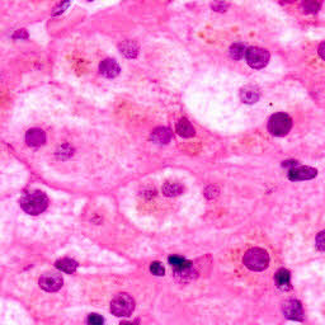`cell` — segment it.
I'll list each match as a JSON object with an SVG mask.
<instances>
[{"mask_svg": "<svg viewBox=\"0 0 325 325\" xmlns=\"http://www.w3.org/2000/svg\"><path fill=\"white\" fill-rule=\"evenodd\" d=\"M47 196L41 190H33V192L27 193L20 200V207L29 215H40L47 208Z\"/></svg>", "mask_w": 325, "mask_h": 325, "instance_id": "obj_1", "label": "cell"}, {"mask_svg": "<svg viewBox=\"0 0 325 325\" xmlns=\"http://www.w3.org/2000/svg\"><path fill=\"white\" fill-rule=\"evenodd\" d=\"M244 264L251 271H263L269 264V255L261 248L249 249L244 255Z\"/></svg>", "mask_w": 325, "mask_h": 325, "instance_id": "obj_2", "label": "cell"}, {"mask_svg": "<svg viewBox=\"0 0 325 325\" xmlns=\"http://www.w3.org/2000/svg\"><path fill=\"white\" fill-rule=\"evenodd\" d=\"M135 309V301L129 295L118 294L111 301V311L116 316H128Z\"/></svg>", "mask_w": 325, "mask_h": 325, "instance_id": "obj_3", "label": "cell"}, {"mask_svg": "<svg viewBox=\"0 0 325 325\" xmlns=\"http://www.w3.org/2000/svg\"><path fill=\"white\" fill-rule=\"evenodd\" d=\"M292 121L288 114L276 113L269 118L268 129L274 136H284L291 129Z\"/></svg>", "mask_w": 325, "mask_h": 325, "instance_id": "obj_4", "label": "cell"}, {"mask_svg": "<svg viewBox=\"0 0 325 325\" xmlns=\"http://www.w3.org/2000/svg\"><path fill=\"white\" fill-rule=\"evenodd\" d=\"M245 57L249 66H251L253 69H262L268 63L269 53L268 51L263 50V48L250 47L248 48V52H246Z\"/></svg>", "mask_w": 325, "mask_h": 325, "instance_id": "obj_5", "label": "cell"}, {"mask_svg": "<svg viewBox=\"0 0 325 325\" xmlns=\"http://www.w3.org/2000/svg\"><path fill=\"white\" fill-rule=\"evenodd\" d=\"M40 286L47 292H56L62 287V278L56 272H47L40 278Z\"/></svg>", "mask_w": 325, "mask_h": 325, "instance_id": "obj_6", "label": "cell"}, {"mask_svg": "<svg viewBox=\"0 0 325 325\" xmlns=\"http://www.w3.org/2000/svg\"><path fill=\"white\" fill-rule=\"evenodd\" d=\"M283 314L287 319L300 320L304 319V310H302L301 304L297 300H288L283 304Z\"/></svg>", "mask_w": 325, "mask_h": 325, "instance_id": "obj_7", "label": "cell"}, {"mask_svg": "<svg viewBox=\"0 0 325 325\" xmlns=\"http://www.w3.org/2000/svg\"><path fill=\"white\" fill-rule=\"evenodd\" d=\"M317 170L311 167H295L289 170L288 178L291 180H307L316 177Z\"/></svg>", "mask_w": 325, "mask_h": 325, "instance_id": "obj_8", "label": "cell"}, {"mask_svg": "<svg viewBox=\"0 0 325 325\" xmlns=\"http://www.w3.org/2000/svg\"><path fill=\"white\" fill-rule=\"evenodd\" d=\"M46 141V135L42 129L33 128L30 131L27 132L25 135V142H27L28 146L30 147H38L41 145L45 144Z\"/></svg>", "mask_w": 325, "mask_h": 325, "instance_id": "obj_9", "label": "cell"}, {"mask_svg": "<svg viewBox=\"0 0 325 325\" xmlns=\"http://www.w3.org/2000/svg\"><path fill=\"white\" fill-rule=\"evenodd\" d=\"M99 70L103 74L106 78H116L119 74V66L114 60L107 58V60L102 61L99 65Z\"/></svg>", "mask_w": 325, "mask_h": 325, "instance_id": "obj_10", "label": "cell"}, {"mask_svg": "<svg viewBox=\"0 0 325 325\" xmlns=\"http://www.w3.org/2000/svg\"><path fill=\"white\" fill-rule=\"evenodd\" d=\"M170 139H172V132L167 127H159L151 134V140L157 144H168Z\"/></svg>", "mask_w": 325, "mask_h": 325, "instance_id": "obj_11", "label": "cell"}, {"mask_svg": "<svg viewBox=\"0 0 325 325\" xmlns=\"http://www.w3.org/2000/svg\"><path fill=\"white\" fill-rule=\"evenodd\" d=\"M177 134L179 135V136L188 139V137L194 136V128H193V126L190 124V122L188 121V119L182 118L177 123Z\"/></svg>", "mask_w": 325, "mask_h": 325, "instance_id": "obj_12", "label": "cell"}, {"mask_svg": "<svg viewBox=\"0 0 325 325\" xmlns=\"http://www.w3.org/2000/svg\"><path fill=\"white\" fill-rule=\"evenodd\" d=\"M119 51L128 58L136 57L137 52H139V46L134 41H124L119 45Z\"/></svg>", "mask_w": 325, "mask_h": 325, "instance_id": "obj_13", "label": "cell"}, {"mask_svg": "<svg viewBox=\"0 0 325 325\" xmlns=\"http://www.w3.org/2000/svg\"><path fill=\"white\" fill-rule=\"evenodd\" d=\"M240 96L241 101L245 102V103L248 104H251L259 99V91L258 89L254 88V86H245V88L241 90Z\"/></svg>", "mask_w": 325, "mask_h": 325, "instance_id": "obj_14", "label": "cell"}, {"mask_svg": "<svg viewBox=\"0 0 325 325\" xmlns=\"http://www.w3.org/2000/svg\"><path fill=\"white\" fill-rule=\"evenodd\" d=\"M56 268L65 272V273H74L76 271V268H78V263L75 261H73V259L63 258L56 262Z\"/></svg>", "mask_w": 325, "mask_h": 325, "instance_id": "obj_15", "label": "cell"}, {"mask_svg": "<svg viewBox=\"0 0 325 325\" xmlns=\"http://www.w3.org/2000/svg\"><path fill=\"white\" fill-rule=\"evenodd\" d=\"M169 263L172 264L175 269H178V271H187L188 268H190V264H192L189 261L178 255L169 256Z\"/></svg>", "mask_w": 325, "mask_h": 325, "instance_id": "obj_16", "label": "cell"}, {"mask_svg": "<svg viewBox=\"0 0 325 325\" xmlns=\"http://www.w3.org/2000/svg\"><path fill=\"white\" fill-rule=\"evenodd\" d=\"M162 192L168 197H173V196H178L183 192V187L179 183H172L168 182L165 183L164 187H162Z\"/></svg>", "mask_w": 325, "mask_h": 325, "instance_id": "obj_17", "label": "cell"}, {"mask_svg": "<svg viewBox=\"0 0 325 325\" xmlns=\"http://www.w3.org/2000/svg\"><path fill=\"white\" fill-rule=\"evenodd\" d=\"M246 52H248V48L244 43H235L230 48L231 57L235 58V60H240L243 56H246Z\"/></svg>", "mask_w": 325, "mask_h": 325, "instance_id": "obj_18", "label": "cell"}, {"mask_svg": "<svg viewBox=\"0 0 325 325\" xmlns=\"http://www.w3.org/2000/svg\"><path fill=\"white\" fill-rule=\"evenodd\" d=\"M276 282L278 286H287L289 283V272L286 269H279L276 273Z\"/></svg>", "mask_w": 325, "mask_h": 325, "instance_id": "obj_19", "label": "cell"}, {"mask_svg": "<svg viewBox=\"0 0 325 325\" xmlns=\"http://www.w3.org/2000/svg\"><path fill=\"white\" fill-rule=\"evenodd\" d=\"M302 8L306 13H316L319 9V4L315 0H304L302 2Z\"/></svg>", "mask_w": 325, "mask_h": 325, "instance_id": "obj_20", "label": "cell"}, {"mask_svg": "<svg viewBox=\"0 0 325 325\" xmlns=\"http://www.w3.org/2000/svg\"><path fill=\"white\" fill-rule=\"evenodd\" d=\"M150 271L155 274V276H164V267L159 262H152L150 266Z\"/></svg>", "mask_w": 325, "mask_h": 325, "instance_id": "obj_21", "label": "cell"}, {"mask_svg": "<svg viewBox=\"0 0 325 325\" xmlns=\"http://www.w3.org/2000/svg\"><path fill=\"white\" fill-rule=\"evenodd\" d=\"M88 324L89 325H103L104 319L98 314H90L88 317Z\"/></svg>", "mask_w": 325, "mask_h": 325, "instance_id": "obj_22", "label": "cell"}, {"mask_svg": "<svg viewBox=\"0 0 325 325\" xmlns=\"http://www.w3.org/2000/svg\"><path fill=\"white\" fill-rule=\"evenodd\" d=\"M316 246L317 249H320V250L325 251V231H321V233L317 234Z\"/></svg>", "mask_w": 325, "mask_h": 325, "instance_id": "obj_23", "label": "cell"}, {"mask_svg": "<svg viewBox=\"0 0 325 325\" xmlns=\"http://www.w3.org/2000/svg\"><path fill=\"white\" fill-rule=\"evenodd\" d=\"M319 55L322 60H325V42H322L321 45L319 46Z\"/></svg>", "mask_w": 325, "mask_h": 325, "instance_id": "obj_24", "label": "cell"}, {"mask_svg": "<svg viewBox=\"0 0 325 325\" xmlns=\"http://www.w3.org/2000/svg\"><path fill=\"white\" fill-rule=\"evenodd\" d=\"M136 324H137V321L136 322H121L119 325H136Z\"/></svg>", "mask_w": 325, "mask_h": 325, "instance_id": "obj_25", "label": "cell"}, {"mask_svg": "<svg viewBox=\"0 0 325 325\" xmlns=\"http://www.w3.org/2000/svg\"><path fill=\"white\" fill-rule=\"evenodd\" d=\"M282 2H284V3H292V2H294V0H282Z\"/></svg>", "mask_w": 325, "mask_h": 325, "instance_id": "obj_26", "label": "cell"}]
</instances>
